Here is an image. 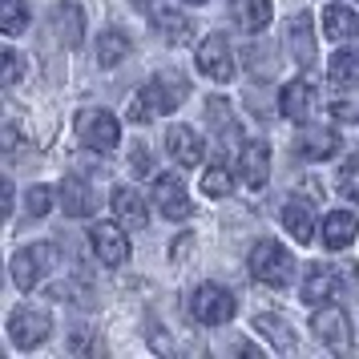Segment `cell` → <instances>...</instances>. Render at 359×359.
Here are the masks:
<instances>
[{
  "mask_svg": "<svg viewBox=\"0 0 359 359\" xmlns=\"http://www.w3.org/2000/svg\"><path fill=\"white\" fill-rule=\"evenodd\" d=\"M250 275L259 278V283H266V287H287L294 275L291 250L283 243H275V238L255 243V250H250Z\"/></svg>",
  "mask_w": 359,
  "mask_h": 359,
  "instance_id": "6da1fadb",
  "label": "cell"
},
{
  "mask_svg": "<svg viewBox=\"0 0 359 359\" xmlns=\"http://www.w3.org/2000/svg\"><path fill=\"white\" fill-rule=\"evenodd\" d=\"M53 331V319L45 307H29V303H20L13 315H8V339L17 343L20 351H33L41 343L49 339Z\"/></svg>",
  "mask_w": 359,
  "mask_h": 359,
  "instance_id": "7a4b0ae2",
  "label": "cell"
},
{
  "mask_svg": "<svg viewBox=\"0 0 359 359\" xmlns=\"http://www.w3.org/2000/svg\"><path fill=\"white\" fill-rule=\"evenodd\" d=\"M77 137H81L85 149H97V154H109L121 142V126L109 109H81L77 114Z\"/></svg>",
  "mask_w": 359,
  "mask_h": 359,
  "instance_id": "3957f363",
  "label": "cell"
},
{
  "mask_svg": "<svg viewBox=\"0 0 359 359\" xmlns=\"http://www.w3.org/2000/svg\"><path fill=\"white\" fill-rule=\"evenodd\" d=\"M234 311H238L234 294H230L226 287H218V283H202V287L190 294V315H194L198 323H206V327L226 323Z\"/></svg>",
  "mask_w": 359,
  "mask_h": 359,
  "instance_id": "277c9868",
  "label": "cell"
},
{
  "mask_svg": "<svg viewBox=\"0 0 359 359\" xmlns=\"http://www.w3.org/2000/svg\"><path fill=\"white\" fill-rule=\"evenodd\" d=\"M53 259H57V250H53L49 243H36V246H25V250H17V255H13V262H8L13 283H17L20 291H33L36 283L45 278V271L53 266Z\"/></svg>",
  "mask_w": 359,
  "mask_h": 359,
  "instance_id": "5b68a950",
  "label": "cell"
},
{
  "mask_svg": "<svg viewBox=\"0 0 359 359\" xmlns=\"http://www.w3.org/2000/svg\"><path fill=\"white\" fill-rule=\"evenodd\" d=\"M198 69H202L210 81H230V77H234V53H230L226 36L214 33L198 45Z\"/></svg>",
  "mask_w": 359,
  "mask_h": 359,
  "instance_id": "8992f818",
  "label": "cell"
},
{
  "mask_svg": "<svg viewBox=\"0 0 359 359\" xmlns=\"http://www.w3.org/2000/svg\"><path fill=\"white\" fill-rule=\"evenodd\" d=\"M89 238H93V250H97V259L105 266H121L130 259V238H126L121 222H97L89 230Z\"/></svg>",
  "mask_w": 359,
  "mask_h": 359,
  "instance_id": "52a82bcc",
  "label": "cell"
},
{
  "mask_svg": "<svg viewBox=\"0 0 359 359\" xmlns=\"http://www.w3.org/2000/svg\"><path fill=\"white\" fill-rule=\"evenodd\" d=\"M178 97H182V89H165L162 81H149L146 89H137V97H133V105H130V117L133 121H149V117H162V114H170L174 105H178Z\"/></svg>",
  "mask_w": 359,
  "mask_h": 359,
  "instance_id": "ba28073f",
  "label": "cell"
},
{
  "mask_svg": "<svg viewBox=\"0 0 359 359\" xmlns=\"http://www.w3.org/2000/svg\"><path fill=\"white\" fill-rule=\"evenodd\" d=\"M165 149H170V158L178 165H190V170L206 158V142H202V133H194L190 126H174L170 137H165Z\"/></svg>",
  "mask_w": 359,
  "mask_h": 359,
  "instance_id": "9c48e42d",
  "label": "cell"
},
{
  "mask_svg": "<svg viewBox=\"0 0 359 359\" xmlns=\"http://www.w3.org/2000/svg\"><path fill=\"white\" fill-rule=\"evenodd\" d=\"M154 202H158V210L165 214V218H190V194H186V186H182L178 178H170V174H162V178L154 182Z\"/></svg>",
  "mask_w": 359,
  "mask_h": 359,
  "instance_id": "30bf717a",
  "label": "cell"
},
{
  "mask_svg": "<svg viewBox=\"0 0 359 359\" xmlns=\"http://www.w3.org/2000/svg\"><path fill=\"white\" fill-rule=\"evenodd\" d=\"M238 174L250 190H259L266 174H271V146L266 142H246L243 154H238Z\"/></svg>",
  "mask_w": 359,
  "mask_h": 359,
  "instance_id": "8fae6325",
  "label": "cell"
},
{
  "mask_svg": "<svg viewBox=\"0 0 359 359\" xmlns=\"http://www.w3.org/2000/svg\"><path fill=\"white\" fill-rule=\"evenodd\" d=\"M109 202H114V218L126 230H146L149 214H146V202H142V194H137V190H130V186H117Z\"/></svg>",
  "mask_w": 359,
  "mask_h": 359,
  "instance_id": "7c38bea8",
  "label": "cell"
},
{
  "mask_svg": "<svg viewBox=\"0 0 359 359\" xmlns=\"http://www.w3.org/2000/svg\"><path fill=\"white\" fill-rule=\"evenodd\" d=\"M230 17L238 20L243 33H262L275 17V4L271 0H230Z\"/></svg>",
  "mask_w": 359,
  "mask_h": 359,
  "instance_id": "4fadbf2b",
  "label": "cell"
},
{
  "mask_svg": "<svg viewBox=\"0 0 359 359\" xmlns=\"http://www.w3.org/2000/svg\"><path fill=\"white\" fill-rule=\"evenodd\" d=\"M278 101H283L278 109L291 117V121H307V117L315 114V85L311 81H291L283 93H278Z\"/></svg>",
  "mask_w": 359,
  "mask_h": 359,
  "instance_id": "5bb4252c",
  "label": "cell"
},
{
  "mask_svg": "<svg viewBox=\"0 0 359 359\" xmlns=\"http://www.w3.org/2000/svg\"><path fill=\"white\" fill-rule=\"evenodd\" d=\"M311 327H315V335H319L327 347H347V339H351V331H347V315H343L339 307H323L315 319H311Z\"/></svg>",
  "mask_w": 359,
  "mask_h": 359,
  "instance_id": "9a60e30c",
  "label": "cell"
},
{
  "mask_svg": "<svg viewBox=\"0 0 359 359\" xmlns=\"http://www.w3.org/2000/svg\"><path fill=\"white\" fill-rule=\"evenodd\" d=\"M359 238V222L355 214L347 210H335L323 218V246H331V250H343V246H351Z\"/></svg>",
  "mask_w": 359,
  "mask_h": 359,
  "instance_id": "2e32d148",
  "label": "cell"
},
{
  "mask_svg": "<svg viewBox=\"0 0 359 359\" xmlns=\"http://www.w3.org/2000/svg\"><path fill=\"white\" fill-rule=\"evenodd\" d=\"M287 45H291L294 61L299 65H311L315 61V36H311V13H299V17L287 25Z\"/></svg>",
  "mask_w": 359,
  "mask_h": 359,
  "instance_id": "e0dca14e",
  "label": "cell"
},
{
  "mask_svg": "<svg viewBox=\"0 0 359 359\" xmlns=\"http://www.w3.org/2000/svg\"><path fill=\"white\" fill-rule=\"evenodd\" d=\"M283 226L291 230L294 243H311V230H315V214L303 198H291L287 206H283Z\"/></svg>",
  "mask_w": 359,
  "mask_h": 359,
  "instance_id": "ac0fdd59",
  "label": "cell"
},
{
  "mask_svg": "<svg viewBox=\"0 0 359 359\" xmlns=\"http://www.w3.org/2000/svg\"><path fill=\"white\" fill-rule=\"evenodd\" d=\"M323 33L327 41H351V36H359V17L343 4H331L323 13Z\"/></svg>",
  "mask_w": 359,
  "mask_h": 359,
  "instance_id": "d6986e66",
  "label": "cell"
},
{
  "mask_svg": "<svg viewBox=\"0 0 359 359\" xmlns=\"http://www.w3.org/2000/svg\"><path fill=\"white\" fill-rule=\"evenodd\" d=\"M335 149H339V133H331V130L299 133V154H303L307 162H323V158H331Z\"/></svg>",
  "mask_w": 359,
  "mask_h": 359,
  "instance_id": "ffe728a7",
  "label": "cell"
},
{
  "mask_svg": "<svg viewBox=\"0 0 359 359\" xmlns=\"http://www.w3.org/2000/svg\"><path fill=\"white\" fill-rule=\"evenodd\" d=\"M61 206H65L69 218L93 214V194H89V186H85L81 178H65L61 182Z\"/></svg>",
  "mask_w": 359,
  "mask_h": 359,
  "instance_id": "44dd1931",
  "label": "cell"
},
{
  "mask_svg": "<svg viewBox=\"0 0 359 359\" xmlns=\"http://www.w3.org/2000/svg\"><path fill=\"white\" fill-rule=\"evenodd\" d=\"M154 29H158L170 45H186V41L194 36V25L182 17V13H174V8H158V13H154Z\"/></svg>",
  "mask_w": 359,
  "mask_h": 359,
  "instance_id": "7402d4cb",
  "label": "cell"
},
{
  "mask_svg": "<svg viewBox=\"0 0 359 359\" xmlns=\"http://www.w3.org/2000/svg\"><path fill=\"white\" fill-rule=\"evenodd\" d=\"M126 57H130V36H126V33L109 29V33H101V36H97V65H101V69L121 65Z\"/></svg>",
  "mask_w": 359,
  "mask_h": 359,
  "instance_id": "603a6c76",
  "label": "cell"
},
{
  "mask_svg": "<svg viewBox=\"0 0 359 359\" xmlns=\"http://www.w3.org/2000/svg\"><path fill=\"white\" fill-rule=\"evenodd\" d=\"M57 36L65 41L69 49H77V45H81L85 17H81V8H77V4H61V8H57Z\"/></svg>",
  "mask_w": 359,
  "mask_h": 359,
  "instance_id": "cb8c5ba5",
  "label": "cell"
},
{
  "mask_svg": "<svg viewBox=\"0 0 359 359\" xmlns=\"http://www.w3.org/2000/svg\"><path fill=\"white\" fill-rule=\"evenodd\" d=\"M331 81L335 85H359V49H339L331 57Z\"/></svg>",
  "mask_w": 359,
  "mask_h": 359,
  "instance_id": "d4e9b609",
  "label": "cell"
},
{
  "mask_svg": "<svg viewBox=\"0 0 359 359\" xmlns=\"http://www.w3.org/2000/svg\"><path fill=\"white\" fill-rule=\"evenodd\" d=\"M335 294V278L327 275L323 266H311L307 283H303V303H327Z\"/></svg>",
  "mask_w": 359,
  "mask_h": 359,
  "instance_id": "484cf974",
  "label": "cell"
},
{
  "mask_svg": "<svg viewBox=\"0 0 359 359\" xmlns=\"http://www.w3.org/2000/svg\"><path fill=\"white\" fill-rule=\"evenodd\" d=\"M25 25H29L25 0H0V29H4V36H20Z\"/></svg>",
  "mask_w": 359,
  "mask_h": 359,
  "instance_id": "4316f807",
  "label": "cell"
},
{
  "mask_svg": "<svg viewBox=\"0 0 359 359\" xmlns=\"http://www.w3.org/2000/svg\"><path fill=\"white\" fill-rule=\"evenodd\" d=\"M255 327H259L262 335L275 343L278 351H291V347H294V331H287V323H283L278 315H259V319H255Z\"/></svg>",
  "mask_w": 359,
  "mask_h": 359,
  "instance_id": "83f0119b",
  "label": "cell"
},
{
  "mask_svg": "<svg viewBox=\"0 0 359 359\" xmlns=\"http://www.w3.org/2000/svg\"><path fill=\"white\" fill-rule=\"evenodd\" d=\"M230 186H234V182H230L226 165H214V170H206V174H202V194H206V198H226Z\"/></svg>",
  "mask_w": 359,
  "mask_h": 359,
  "instance_id": "f1b7e54d",
  "label": "cell"
},
{
  "mask_svg": "<svg viewBox=\"0 0 359 359\" xmlns=\"http://www.w3.org/2000/svg\"><path fill=\"white\" fill-rule=\"evenodd\" d=\"M206 117H210V126H218V130H222V137L238 133V126H234V114H230V105H226L222 97H210V101H206Z\"/></svg>",
  "mask_w": 359,
  "mask_h": 359,
  "instance_id": "f546056e",
  "label": "cell"
},
{
  "mask_svg": "<svg viewBox=\"0 0 359 359\" xmlns=\"http://www.w3.org/2000/svg\"><path fill=\"white\" fill-rule=\"evenodd\" d=\"M339 194L359 206V158H347V165H339Z\"/></svg>",
  "mask_w": 359,
  "mask_h": 359,
  "instance_id": "4dcf8cb0",
  "label": "cell"
},
{
  "mask_svg": "<svg viewBox=\"0 0 359 359\" xmlns=\"http://www.w3.org/2000/svg\"><path fill=\"white\" fill-rule=\"evenodd\" d=\"M49 206H53V190H49V186H33V190L25 194V210L33 214V218L49 214Z\"/></svg>",
  "mask_w": 359,
  "mask_h": 359,
  "instance_id": "1f68e13d",
  "label": "cell"
},
{
  "mask_svg": "<svg viewBox=\"0 0 359 359\" xmlns=\"http://www.w3.org/2000/svg\"><path fill=\"white\" fill-rule=\"evenodd\" d=\"M17 77H20V61H17V53H13V49H4V81L13 85Z\"/></svg>",
  "mask_w": 359,
  "mask_h": 359,
  "instance_id": "d6a6232c",
  "label": "cell"
},
{
  "mask_svg": "<svg viewBox=\"0 0 359 359\" xmlns=\"http://www.w3.org/2000/svg\"><path fill=\"white\" fill-rule=\"evenodd\" d=\"M130 158H133V170H137V174H149V154L142 146H133Z\"/></svg>",
  "mask_w": 359,
  "mask_h": 359,
  "instance_id": "836d02e7",
  "label": "cell"
},
{
  "mask_svg": "<svg viewBox=\"0 0 359 359\" xmlns=\"http://www.w3.org/2000/svg\"><path fill=\"white\" fill-rule=\"evenodd\" d=\"M186 4H206V0H186Z\"/></svg>",
  "mask_w": 359,
  "mask_h": 359,
  "instance_id": "e575fe53",
  "label": "cell"
}]
</instances>
